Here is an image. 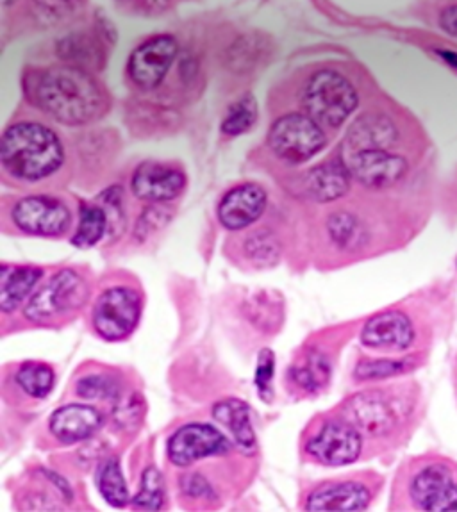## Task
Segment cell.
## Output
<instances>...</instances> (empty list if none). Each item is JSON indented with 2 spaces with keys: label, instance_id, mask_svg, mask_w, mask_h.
Wrapping results in <instances>:
<instances>
[{
  "label": "cell",
  "instance_id": "cell-6",
  "mask_svg": "<svg viewBox=\"0 0 457 512\" xmlns=\"http://www.w3.org/2000/svg\"><path fill=\"white\" fill-rule=\"evenodd\" d=\"M365 448V436L340 414H325L309 427L302 452L309 461L329 468L356 463Z\"/></svg>",
  "mask_w": 457,
  "mask_h": 512
},
{
  "label": "cell",
  "instance_id": "cell-8",
  "mask_svg": "<svg viewBox=\"0 0 457 512\" xmlns=\"http://www.w3.org/2000/svg\"><path fill=\"white\" fill-rule=\"evenodd\" d=\"M266 141L279 159L291 165H300L325 149L327 134L324 127L316 124L306 113H290L277 118L270 125Z\"/></svg>",
  "mask_w": 457,
  "mask_h": 512
},
{
  "label": "cell",
  "instance_id": "cell-38",
  "mask_svg": "<svg viewBox=\"0 0 457 512\" xmlns=\"http://www.w3.org/2000/svg\"><path fill=\"white\" fill-rule=\"evenodd\" d=\"M184 495L192 496L197 500H211L215 496V491L211 489V484L208 480L204 479L200 473H188L184 475L183 484Z\"/></svg>",
  "mask_w": 457,
  "mask_h": 512
},
{
  "label": "cell",
  "instance_id": "cell-7",
  "mask_svg": "<svg viewBox=\"0 0 457 512\" xmlns=\"http://www.w3.org/2000/svg\"><path fill=\"white\" fill-rule=\"evenodd\" d=\"M358 91L347 77L322 70L311 75L302 91V108L324 129H338L358 108Z\"/></svg>",
  "mask_w": 457,
  "mask_h": 512
},
{
  "label": "cell",
  "instance_id": "cell-14",
  "mask_svg": "<svg viewBox=\"0 0 457 512\" xmlns=\"http://www.w3.org/2000/svg\"><path fill=\"white\" fill-rule=\"evenodd\" d=\"M108 420V414L97 405L65 404L50 414L47 432L58 445H77L92 439Z\"/></svg>",
  "mask_w": 457,
  "mask_h": 512
},
{
  "label": "cell",
  "instance_id": "cell-32",
  "mask_svg": "<svg viewBox=\"0 0 457 512\" xmlns=\"http://www.w3.org/2000/svg\"><path fill=\"white\" fill-rule=\"evenodd\" d=\"M100 206L106 209L109 218L108 243H115L124 236L127 229V211H125L124 191L120 186H111L97 199Z\"/></svg>",
  "mask_w": 457,
  "mask_h": 512
},
{
  "label": "cell",
  "instance_id": "cell-10",
  "mask_svg": "<svg viewBox=\"0 0 457 512\" xmlns=\"http://www.w3.org/2000/svg\"><path fill=\"white\" fill-rule=\"evenodd\" d=\"M408 498L418 511L457 512V473L445 461L418 464L408 477Z\"/></svg>",
  "mask_w": 457,
  "mask_h": 512
},
{
  "label": "cell",
  "instance_id": "cell-41",
  "mask_svg": "<svg viewBox=\"0 0 457 512\" xmlns=\"http://www.w3.org/2000/svg\"><path fill=\"white\" fill-rule=\"evenodd\" d=\"M11 2H13V0H4V6H8Z\"/></svg>",
  "mask_w": 457,
  "mask_h": 512
},
{
  "label": "cell",
  "instance_id": "cell-23",
  "mask_svg": "<svg viewBox=\"0 0 457 512\" xmlns=\"http://www.w3.org/2000/svg\"><path fill=\"white\" fill-rule=\"evenodd\" d=\"M213 418L231 434L241 450L252 452L258 446V436L250 418V407L240 398H224L213 405Z\"/></svg>",
  "mask_w": 457,
  "mask_h": 512
},
{
  "label": "cell",
  "instance_id": "cell-33",
  "mask_svg": "<svg viewBox=\"0 0 457 512\" xmlns=\"http://www.w3.org/2000/svg\"><path fill=\"white\" fill-rule=\"evenodd\" d=\"M256 122H258V104L250 95H247L236 100L227 111L222 122V133L227 136H240V134L249 133Z\"/></svg>",
  "mask_w": 457,
  "mask_h": 512
},
{
  "label": "cell",
  "instance_id": "cell-3",
  "mask_svg": "<svg viewBox=\"0 0 457 512\" xmlns=\"http://www.w3.org/2000/svg\"><path fill=\"white\" fill-rule=\"evenodd\" d=\"M93 295V275L84 266L52 273L22 307V320L38 329H61L83 313Z\"/></svg>",
  "mask_w": 457,
  "mask_h": 512
},
{
  "label": "cell",
  "instance_id": "cell-25",
  "mask_svg": "<svg viewBox=\"0 0 457 512\" xmlns=\"http://www.w3.org/2000/svg\"><path fill=\"white\" fill-rule=\"evenodd\" d=\"M240 256L252 268H272L281 261V241L270 229H247L240 238Z\"/></svg>",
  "mask_w": 457,
  "mask_h": 512
},
{
  "label": "cell",
  "instance_id": "cell-4",
  "mask_svg": "<svg viewBox=\"0 0 457 512\" xmlns=\"http://www.w3.org/2000/svg\"><path fill=\"white\" fill-rule=\"evenodd\" d=\"M145 297L138 282L118 277L100 286L90 311V329L106 343L131 338L142 322Z\"/></svg>",
  "mask_w": 457,
  "mask_h": 512
},
{
  "label": "cell",
  "instance_id": "cell-13",
  "mask_svg": "<svg viewBox=\"0 0 457 512\" xmlns=\"http://www.w3.org/2000/svg\"><path fill=\"white\" fill-rule=\"evenodd\" d=\"M354 181L370 190H384L399 184L408 174V161L390 150H363L341 156Z\"/></svg>",
  "mask_w": 457,
  "mask_h": 512
},
{
  "label": "cell",
  "instance_id": "cell-28",
  "mask_svg": "<svg viewBox=\"0 0 457 512\" xmlns=\"http://www.w3.org/2000/svg\"><path fill=\"white\" fill-rule=\"evenodd\" d=\"M58 52L70 67L83 68L86 72L102 67L104 59L102 45L92 34H70L63 42H59Z\"/></svg>",
  "mask_w": 457,
  "mask_h": 512
},
{
  "label": "cell",
  "instance_id": "cell-31",
  "mask_svg": "<svg viewBox=\"0 0 457 512\" xmlns=\"http://www.w3.org/2000/svg\"><path fill=\"white\" fill-rule=\"evenodd\" d=\"M165 493L167 489L163 473L156 466H149L143 470L140 488L131 500V507L142 511H159L165 504Z\"/></svg>",
  "mask_w": 457,
  "mask_h": 512
},
{
  "label": "cell",
  "instance_id": "cell-26",
  "mask_svg": "<svg viewBox=\"0 0 457 512\" xmlns=\"http://www.w3.org/2000/svg\"><path fill=\"white\" fill-rule=\"evenodd\" d=\"M109 218L106 209L99 202H81L77 211V223L70 236V245L75 248L97 247L108 238Z\"/></svg>",
  "mask_w": 457,
  "mask_h": 512
},
{
  "label": "cell",
  "instance_id": "cell-5",
  "mask_svg": "<svg viewBox=\"0 0 457 512\" xmlns=\"http://www.w3.org/2000/svg\"><path fill=\"white\" fill-rule=\"evenodd\" d=\"M75 213L67 200L54 195H27L17 199L4 215V232L25 238L63 240L72 236Z\"/></svg>",
  "mask_w": 457,
  "mask_h": 512
},
{
  "label": "cell",
  "instance_id": "cell-39",
  "mask_svg": "<svg viewBox=\"0 0 457 512\" xmlns=\"http://www.w3.org/2000/svg\"><path fill=\"white\" fill-rule=\"evenodd\" d=\"M440 25L445 29V33L452 34L457 38V4L450 6L441 13Z\"/></svg>",
  "mask_w": 457,
  "mask_h": 512
},
{
  "label": "cell",
  "instance_id": "cell-16",
  "mask_svg": "<svg viewBox=\"0 0 457 512\" xmlns=\"http://www.w3.org/2000/svg\"><path fill=\"white\" fill-rule=\"evenodd\" d=\"M268 207V193L256 182L238 184L225 193L217 206L218 223L225 231L243 232L258 223Z\"/></svg>",
  "mask_w": 457,
  "mask_h": 512
},
{
  "label": "cell",
  "instance_id": "cell-34",
  "mask_svg": "<svg viewBox=\"0 0 457 512\" xmlns=\"http://www.w3.org/2000/svg\"><path fill=\"white\" fill-rule=\"evenodd\" d=\"M411 368H415V363L411 359H363L356 366L354 377L359 382L390 379L400 373L409 372Z\"/></svg>",
  "mask_w": 457,
  "mask_h": 512
},
{
  "label": "cell",
  "instance_id": "cell-22",
  "mask_svg": "<svg viewBox=\"0 0 457 512\" xmlns=\"http://www.w3.org/2000/svg\"><path fill=\"white\" fill-rule=\"evenodd\" d=\"M325 241L327 245L341 252V254H354L361 248H365L370 240V232L358 215L350 211H333L327 216L324 227Z\"/></svg>",
  "mask_w": 457,
  "mask_h": 512
},
{
  "label": "cell",
  "instance_id": "cell-42",
  "mask_svg": "<svg viewBox=\"0 0 457 512\" xmlns=\"http://www.w3.org/2000/svg\"><path fill=\"white\" fill-rule=\"evenodd\" d=\"M456 265H457V263H456Z\"/></svg>",
  "mask_w": 457,
  "mask_h": 512
},
{
  "label": "cell",
  "instance_id": "cell-36",
  "mask_svg": "<svg viewBox=\"0 0 457 512\" xmlns=\"http://www.w3.org/2000/svg\"><path fill=\"white\" fill-rule=\"evenodd\" d=\"M275 372V356L270 348H263L259 352L258 366H256V389H258L259 397L265 402H270V398L274 397L272 391V382H274Z\"/></svg>",
  "mask_w": 457,
  "mask_h": 512
},
{
  "label": "cell",
  "instance_id": "cell-19",
  "mask_svg": "<svg viewBox=\"0 0 457 512\" xmlns=\"http://www.w3.org/2000/svg\"><path fill=\"white\" fill-rule=\"evenodd\" d=\"M399 140L393 120L383 113H366L350 125L343 141V156L363 150H390Z\"/></svg>",
  "mask_w": 457,
  "mask_h": 512
},
{
  "label": "cell",
  "instance_id": "cell-20",
  "mask_svg": "<svg viewBox=\"0 0 457 512\" xmlns=\"http://www.w3.org/2000/svg\"><path fill=\"white\" fill-rule=\"evenodd\" d=\"M47 270L36 265H9L0 270V313L8 318L33 297Z\"/></svg>",
  "mask_w": 457,
  "mask_h": 512
},
{
  "label": "cell",
  "instance_id": "cell-17",
  "mask_svg": "<svg viewBox=\"0 0 457 512\" xmlns=\"http://www.w3.org/2000/svg\"><path fill=\"white\" fill-rule=\"evenodd\" d=\"M415 325L408 314L390 309L366 320L359 341L377 352H404L415 343Z\"/></svg>",
  "mask_w": 457,
  "mask_h": 512
},
{
  "label": "cell",
  "instance_id": "cell-11",
  "mask_svg": "<svg viewBox=\"0 0 457 512\" xmlns=\"http://www.w3.org/2000/svg\"><path fill=\"white\" fill-rule=\"evenodd\" d=\"M233 448L229 436L209 423L192 422L174 430L167 441V457L177 468H190L211 457H224Z\"/></svg>",
  "mask_w": 457,
  "mask_h": 512
},
{
  "label": "cell",
  "instance_id": "cell-2",
  "mask_svg": "<svg viewBox=\"0 0 457 512\" xmlns=\"http://www.w3.org/2000/svg\"><path fill=\"white\" fill-rule=\"evenodd\" d=\"M67 161L59 134L40 122L9 125L0 140L4 174L20 184H40L58 175Z\"/></svg>",
  "mask_w": 457,
  "mask_h": 512
},
{
  "label": "cell",
  "instance_id": "cell-27",
  "mask_svg": "<svg viewBox=\"0 0 457 512\" xmlns=\"http://www.w3.org/2000/svg\"><path fill=\"white\" fill-rule=\"evenodd\" d=\"M95 484L99 489V495L108 502L111 507L117 509H124L127 505H131V493H129V486L122 471V464L117 455L106 457L97 468V475H95Z\"/></svg>",
  "mask_w": 457,
  "mask_h": 512
},
{
  "label": "cell",
  "instance_id": "cell-29",
  "mask_svg": "<svg viewBox=\"0 0 457 512\" xmlns=\"http://www.w3.org/2000/svg\"><path fill=\"white\" fill-rule=\"evenodd\" d=\"M15 384L22 389L25 397L45 400L56 386V370L49 363L25 361L15 372Z\"/></svg>",
  "mask_w": 457,
  "mask_h": 512
},
{
  "label": "cell",
  "instance_id": "cell-37",
  "mask_svg": "<svg viewBox=\"0 0 457 512\" xmlns=\"http://www.w3.org/2000/svg\"><path fill=\"white\" fill-rule=\"evenodd\" d=\"M174 4V0H117L118 8L136 17L161 15Z\"/></svg>",
  "mask_w": 457,
  "mask_h": 512
},
{
  "label": "cell",
  "instance_id": "cell-21",
  "mask_svg": "<svg viewBox=\"0 0 457 512\" xmlns=\"http://www.w3.org/2000/svg\"><path fill=\"white\" fill-rule=\"evenodd\" d=\"M350 181H352V175L345 161L336 157L311 168L302 179V190L313 202L331 204L343 199L349 193Z\"/></svg>",
  "mask_w": 457,
  "mask_h": 512
},
{
  "label": "cell",
  "instance_id": "cell-35",
  "mask_svg": "<svg viewBox=\"0 0 457 512\" xmlns=\"http://www.w3.org/2000/svg\"><path fill=\"white\" fill-rule=\"evenodd\" d=\"M88 0H33L36 15L47 24H58L77 15Z\"/></svg>",
  "mask_w": 457,
  "mask_h": 512
},
{
  "label": "cell",
  "instance_id": "cell-9",
  "mask_svg": "<svg viewBox=\"0 0 457 512\" xmlns=\"http://www.w3.org/2000/svg\"><path fill=\"white\" fill-rule=\"evenodd\" d=\"M336 414L349 420L365 438L381 439L391 436L399 427V400L384 389H366L338 405Z\"/></svg>",
  "mask_w": 457,
  "mask_h": 512
},
{
  "label": "cell",
  "instance_id": "cell-24",
  "mask_svg": "<svg viewBox=\"0 0 457 512\" xmlns=\"http://www.w3.org/2000/svg\"><path fill=\"white\" fill-rule=\"evenodd\" d=\"M331 373L333 364L329 356L320 350H309L306 356L291 366L288 380L300 393L316 395L318 391L327 388V384L331 382Z\"/></svg>",
  "mask_w": 457,
  "mask_h": 512
},
{
  "label": "cell",
  "instance_id": "cell-12",
  "mask_svg": "<svg viewBox=\"0 0 457 512\" xmlns=\"http://www.w3.org/2000/svg\"><path fill=\"white\" fill-rule=\"evenodd\" d=\"M374 500L370 482L358 477L318 482L309 489L302 509L309 512L365 511Z\"/></svg>",
  "mask_w": 457,
  "mask_h": 512
},
{
  "label": "cell",
  "instance_id": "cell-1",
  "mask_svg": "<svg viewBox=\"0 0 457 512\" xmlns=\"http://www.w3.org/2000/svg\"><path fill=\"white\" fill-rule=\"evenodd\" d=\"M36 108L70 127L93 124L109 111V97L90 72L77 67L49 68L29 86Z\"/></svg>",
  "mask_w": 457,
  "mask_h": 512
},
{
  "label": "cell",
  "instance_id": "cell-15",
  "mask_svg": "<svg viewBox=\"0 0 457 512\" xmlns=\"http://www.w3.org/2000/svg\"><path fill=\"white\" fill-rule=\"evenodd\" d=\"M186 184L188 179L181 168L159 161H145L131 177L134 197L149 204H170L183 195Z\"/></svg>",
  "mask_w": 457,
  "mask_h": 512
},
{
  "label": "cell",
  "instance_id": "cell-40",
  "mask_svg": "<svg viewBox=\"0 0 457 512\" xmlns=\"http://www.w3.org/2000/svg\"><path fill=\"white\" fill-rule=\"evenodd\" d=\"M438 54H440L441 59H443L447 65L457 70V52H452V50H438Z\"/></svg>",
  "mask_w": 457,
  "mask_h": 512
},
{
  "label": "cell",
  "instance_id": "cell-18",
  "mask_svg": "<svg viewBox=\"0 0 457 512\" xmlns=\"http://www.w3.org/2000/svg\"><path fill=\"white\" fill-rule=\"evenodd\" d=\"M177 56V42L172 36L163 34L134 50L129 59V75L136 86L143 90H154L167 77L168 70Z\"/></svg>",
  "mask_w": 457,
  "mask_h": 512
},
{
  "label": "cell",
  "instance_id": "cell-30",
  "mask_svg": "<svg viewBox=\"0 0 457 512\" xmlns=\"http://www.w3.org/2000/svg\"><path fill=\"white\" fill-rule=\"evenodd\" d=\"M122 393V380L113 370L88 372L75 380L74 395L92 402H115Z\"/></svg>",
  "mask_w": 457,
  "mask_h": 512
}]
</instances>
